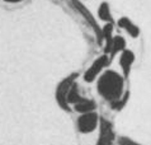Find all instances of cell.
<instances>
[{
	"mask_svg": "<svg viewBox=\"0 0 151 145\" xmlns=\"http://www.w3.org/2000/svg\"><path fill=\"white\" fill-rule=\"evenodd\" d=\"M96 91L111 106L114 104L124 96V78L117 71H104L98 78Z\"/></svg>",
	"mask_w": 151,
	"mask_h": 145,
	"instance_id": "1",
	"label": "cell"
},
{
	"mask_svg": "<svg viewBox=\"0 0 151 145\" xmlns=\"http://www.w3.org/2000/svg\"><path fill=\"white\" fill-rule=\"evenodd\" d=\"M76 78H78V74L74 72V74L66 76L64 80H61L56 88V101L58 106L65 111H70V104L68 103V94H69L71 85L75 83V79Z\"/></svg>",
	"mask_w": 151,
	"mask_h": 145,
	"instance_id": "2",
	"label": "cell"
},
{
	"mask_svg": "<svg viewBox=\"0 0 151 145\" xmlns=\"http://www.w3.org/2000/svg\"><path fill=\"white\" fill-rule=\"evenodd\" d=\"M98 125H99V117H98V115H96L94 111L93 112L83 113L81 116H79L78 121H76L78 130L80 131L81 134L93 133Z\"/></svg>",
	"mask_w": 151,
	"mask_h": 145,
	"instance_id": "3",
	"label": "cell"
},
{
	"mask_svg": "<svg viewBox=\"0 0 151 145\" xmlns=\"http://www.w3.org/2000/svg\"><path fill=\"white\" fill-rule=\"evenodd\" d=\"M108 64H109V57H108L107 54L99 56L96 60H94V62L90 65L89 69L85 71V74H84V80L88 83L94 82L96 79V76L102 72V70L108 65Z\"/></svg>",
	"mask_w": 151,
	"mask_h": 145,
	"instance_id": "4",
	"label": "cell"
},
{
	"mask_svg": "<svg viewBox=\"0 0 151 145\" xmlns=\"http://www.w3.org/2000/svg\"><path fill=\"white\" fill-rule=\"evenodd\" d=\"M99 138L96 145H112L114 141V131L112 122L106 118H99Z\"/></svg>",
	"mask_w": 151,
	"mask_h": 145,
	"instance_id": "5",
	"label": "cell"
},
{
	"mask_svg": "<svg viewBox=\"0 0 151 145\" xmlns=\"http://www.w3.org/2000/svg\"><path fill=\"white\" fill-rule=\"evenodd\" d=\"M71 1H73V5L76 8V9L79 10V13H80V14L84 17V18L88 20V23H89V24L91 25V28L94 29L95 36H96V41H98V44L100 45V44H102V40H103V33H102V29L99 28L98 23H96V22H95V19L93 18V15H91L90 13L88 12V9L83 5L80 1H78V0H71Z\"/></svg>",
	"mask_w": 151,
	"mask_h": 145,
	"instance_id": "6",
	"label": "cell"
},
{
	"mask_svg": "<svg viewBox=\"0 0 151 145\" xmlns=\"http://www.w3.org/2000/svg\"><path fill=\"white\" fill-rule=\"evenodd\" d=\"M133 61H135V54L129 50H123L122 55H121V57H119V65H121V69H122L123 75L126 78L129 75Z\"/></svg>",
	"mask_w": 151,
	"mask_h": 145,
	"instance_id": "7",
	"label": "cell"
},
{
	"mask_svg": "<svg viewBox=\"0 0 151 145\" xmlns=\"http://www.w3.org/2000/svg\"><path fill=\"white\" fill-rule=\"evenodd\" d=\"M96 104L93 99H89V98H84L81 97L76 103L74 104V109L78 113H88V112H93L95 109Z\"/></svg>",
	"mask_w": 151,
	"mask_h": 145,
	"instance_id": "8",
	"label": "cell"
},
{
	"mask_svg": "<svg viewBox=\"0 0 151 145\" xmlns=\"http://www.w3.org/2000/svg\"><path fill=\"white\" fill-rule=\"evenodd\" d=\"M118 27L126 29L131 37H138L140 35V28L136 24H133L127 17H122L121 19H118Z\"/></svg>",
	"mask_w": 151,
	"mask_h": 145,
	"instance_id": "9",
	"label": "cell"
},
{
	"mask_svg": "<svg viewBox=\"0 0 151 145\" xmlns=\"http://www.w3.org/2000/svg\"><path fill=\"white\" fill-rule=\"evenodd\" d=\"M112 31H113V25H112V23H107V24L103 27V29H102L103 38L106 40V46H104V52H106V54H109V52H111L112 42H113Z\"/></svg>",
	"mask_w": 151,
	"mask_h": 145,
	"instance_id": "10",
	"label": "cell"
},
{
	"mask_svg": "<svg viewBox=\"0 0 151 145\" xmlns=\"http://www.w3.org/2000/svg\"><path fill=\"white\" fill-rule=\"evenodd\" d=\"M126 47V41L123 37L121 36H114L113 37V42H112V47H111V55L114 56L116 54H118L119 51H123Z\"/></svg>",
	"mask_w": 151,
	"mask_h": 145,
	"instance_id": "11",
	"label": "cell"
},
{
	"mask_svg": "<svg viewBox=\"0 0 151 145\" xmlns=\"http://www.w3.org/2000/svg\"><path fill=\"white\" fill-rule=\"evenodd\" d=\"M98 15L99 18L104 20L107 23H112V15H111V12H109V7H108L107 3H102L98 9Z\"/></svg>",
	"mask_w": 151,
	"mask_h": 145,
	"instance_id": "12",
	"label": "cell"
},
{
	"mask_svg": "<svg viewBox=\"0 0 151 145\" xmlns=\"http://www.w3.org/2000/svg\"><path fill=\"white\" fill-rule=\"evenodd\" d=\"M80 98H81V96H80V92H79V87H78L76 83H74L73 85H71L69 94H68V103L69 104H75Z\"/></svg>",
	"mask_w": 151,
	"mask_h": 145,
	"instance_id": "13",
	"label": "cell"
},
{
	"mask_svg": "<svg viewBox=\"0 0 151 145\" xmlns=\"http://www.w3.org/2000/svg\"><path fill=\"white\" fill-rule=\"evenodd\" d=\"M127 99H128V93L126 92V93H124V96H123L122 98H121V99H119L118 102H117V103L112 104L111 107H112V108H114V109H121V108H122L123 106L126 104V102H127Z\"/></svg>",
	"mask_w": 151,
	"mask_h": 145,
	"instance_id": "14",
	"label": "cell"
},
{
	"mask_svg": "<svg viewBox=\"0 0 151 145\" xmlns=\"http://www.w3.org/2000/svg\"><path fill=\"white\" fill-rule=\"evenodd\" d=\"M119 145H140L128 138H119Z\"/></svg>",
	"mask_w": 151,
	"mask_h": 145,
	"instance_id": "15",
	"label": "cell"
},
{
	"mask_svg": "<svg viewBox=\"0 0 151 145\" xmlns=\"http://www.w3.org/2000/svg\"><path fill=\"white\" fill-rule=\"evenodd\" d=\"M6 3H19V1H23V0H4Z\"/></svg>",
	"mask_w": 151,
	"mask_h": 145,
	"instance_id": "16",
	"label": "cell"
}]
</instances>
